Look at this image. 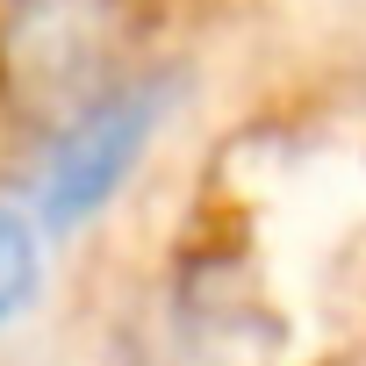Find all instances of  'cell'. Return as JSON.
Listing matches in <instances>:
<instances>
[{"label":"cell","mask_w":366,"mask_h":366,"mask_svg":"<svg viewBox=\"0 0 366 366\" xmlns=\"http://www.w3.org/2000/svg\"><path fill=\"white\" fill-rule=\"evenodd\" d=\"M172 101V79H129L94 94L51 144V158L36 165V223L44 230H72L94 209H108V194L129 179L137 151L158 137Z\"/></svg>","instance_id":"cell-1"},{"label":"cell","mask_w":366,"mask_h":366,"mask_svg":"<svg viewBox=\"0 0 366 366\" xmlns=\"http://www.w3.org/2000/svg\"><path fill=\"white\" fill-rule=\"evenodd\" d=\"M44 287V244H36V216L0 209V323H15Z\"/></svg>","instance_id":"cell-2"}]
</instances>
